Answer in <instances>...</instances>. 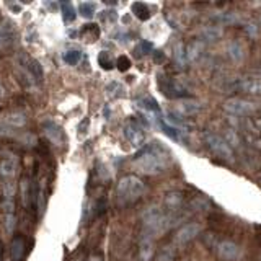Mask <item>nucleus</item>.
I'll list each match as a JSON object with an SVG mask.
<instances>
[{
	"mask_svg": "<svg viewBox=\"0 0 261 261\" xmlns=\"http://www.w3.org/2000/svg\"><path fill=\"white\" fill-rule=\"evenodd\" d=\"M116 67H118V70H121V72L129 70V69H130V61H129V57H126V56L118 57V59H116Z\"/></svg>",
	"mask_w": 261,
	"mask_h": 261,
	"instance_id": "nucleus-39",
	"label": "nucleus"
},
{
	"mask_svg": "<svg viewBox=\"0 0 261 261\" xmlns=\"http://www.w3.org/2000/svg\"><path fill=\"white\" fill-rule=\"evenodd\" d=\"M7 5L10 7L12 10H15V13H20V12H21V5H20V4H16V2H8Z\"/></svg>",
	"mask_w": 261,
	"mask_h": 261,
	"instance_id": "nucleus-43",
	"label": "nucleus"
},
{
	"mask_svg": "<svg viewBox=\"0 0 261 261\" xmlns=\"http://www.w3.org/2000/svg\"><path fill=\"white\" fill-rule=\"evenodd\" d=\"M157 85L159 90L162 92V95H165L167 98H185V96H190V93L186 92V88L179 84L178 80L168 77L167 73L159 72L157 73Z\"/></svg>",
	"mask_w": 261,
	"mask_h": 261,
	"instance_id": "nucleus-3",
	"label": "nucleus"
},
{
	"mask_svg": "<svg viewBox=\"0 0 261 261\" xmlns=\"http://www.w3.org/2000/svg\"><path fill=\"white\" fill-rule=\"evenodd\" d=\"M18 61L21 64V67L24 69V72H28L31 79L33 80H36V82H43L44 79V69H43V65H41L35 57H31L28 54H24L21 53L18 56Z\"/></svg>",
	"mask_w": 261,
	"mask_h": 261,
	"instance_id": "nucleus-6",
	"label": "nucleus"
},
{
	"mask_svg": "<svg viewBox=\"0 0 261 261\" xmlns=\"http://www.w3.org/2000/svg\"><path fill=\"white\" fill-rule=\"evenodd\" d=\"M24 251H27V240L21 235H16L10 242V256L12 261H21L24 256Z\"/></svg>",
	"mask_w": 261,
	"mask_h": 261,
	"instance_id": "nucleus-14",
	"label": "nucleus"
},
{
	"mask_svg": "<svg viewBox=\"0 0 261 261\" xmlns=\"http://www.w3.org/2000/svg\"><path fill=\"white\" fill-rule=\"evenodd\" d=\"M152 59H153L155 64H163L167 61V56H165V53L162 51V49H155V51L152 53Z\"/></svg>",
	"mask_w": 261,
	"mask_h": 261,
	"instance_id": "nucleus-40",
	"label": "nucleus"
},
{
	"mask_svg": "<svg viewBox=\"0 0 261 261\" xmlns=\"http://www.w3.org/2000/svg\"><path fill=\"white\" fill-rule=\"evenodd\" d=\"M227 54L233 62H242L245 59V47L239 41H232L227 44Z\"/></svg>",
	"mask_w": 261,
	"mask_h": 261,
	"instance_id": "nucleus-17",
	"label": "nucleus"
},
{
	"mask_svg": "<svg viewBox=\"0 0 261 261\" xmlns=\"http://www.w3.org/2000/svg\"><path fill=\"white\" fill-rule=\"evenodd\" d=\"M204 142H206V145L209 147V149L216 155H219L220 159L228 160V162L233 160L232 145L228 144L224 137H220L217 134H212V133H206V134H204Z\"/></svg>",
	"mask_w": 261,
	"mask_h": 261,
	"instance_id": "nucleus-4",
	"label": "nucleus"
},
{
	"mask_svg": "<svg viewBox=\"0 0 261 261\" xmlns=\"http://www.w3.org/2000/svg\"><path fill=\"white\" fill-rule=\"evenodd\" d=\"M16 38H18V31L12 23H0V49L10 47L16 41Z\"/></svg>",
	"mask_w": 261,
	"mask_h": 261,
	"instance_id": "nucleus-12",
	"label": "nucleus"
},
{
	"mask_svg": "<svg viewBox=\"0 0 261 261\" xmlns=\"http://www.w3.org/2000/svg\"><path fill=\"white\" fill-rule=\"evenodd\" d=\"M224 110L227 113L233 114V116H247V114H251L256 110V106L247 101V100H240V98H230L224 103Z\"/></svg>",
	"mask_w": 261,
	"mask_h": 261,
	"instance_id": "nucleus-7",
	"label": "nucleus"
},
{
	"mask_svg": "<svg viewBox=\"0 0 261 261\" xmlns=\"http://www.w3.org/2000/svg\"><path fill=\"white\" fill-rule=\"evenodd\" d=\"M82 38H87V41H96L100 38V28L95 23H87L84 28L80 30Z\"/></svg>",
	"mask_w": 261,
	"mask_h": 261,
	"instance_id": "nucleus-26",
	"label": "nucleus"
},
{
	"mask_svg": "<svg viewBox=\"0 0 261 261\" xmlns=\"http://www.w3.org/2000/svg\"><path fill=\"white\" fill-rule=\"evenodd\" d=\"M4 122L10 127H23L27 124V114L24 113H8L4 116Z\"/></svg>",
	"mask_w": 261,
	"mask_h": 261,
	"instance_id": "nucleus-20",
	"label": "nucleus"
},
{
	"mask_svg": "<svg viewBox=\"0 0 261 261\" xmlns=\"http://www.w3.org/2000/svg\"><path fill=\"white\" fill-rule=\"evenodd\" d=\"M160 126H162V130H163V133H165L170 139H173V141H176V142L181 141V139H179V129H178V127L168 124V122H167L165 119H162V121H160Z\"/></svg>",
	"mask_w": 261,
	"mask_h": 261,
	"instance_id": "nucleus-31",
	"label": "nucleus"
},
{
	"mask_svg": "<svg viewBox=\"0 0 261 261\" xmlns=\"http://www.w3.org/2000/svg\"><path fill=\"white\" fill-rule=\"evenodd\" d=\"M124 137L127 139V142H130L134 147H144L145 145V136H144V129L142 124L137 119H130L124 124Z\"/></svg>",
	"mask_w": 261,
	"mask_h": 261,
	"instance_id": "nucleus-5",
	"label": "nucleus"
},
{
	"mask_svg": "<svg viewBox=\"0 0 261 261\" xmlns=\"http://www.w3.org/2000/svg\"><path fill=\"white\" fill-rule=\"evenodd\" d=\"M134 167L145 175H157L170 165V152L160 142H149L144 145L133 160Z\"/></svg>",
	"mask_w": 261,
	"mask_h": 261,
	"instance_id": "nucleus-1",
	"label": "nucleus"
},
{
	"mask_svg": "<svg viewBox=\"0 0 261 261\" xmlns=\"http://www.w3.org/2000/svg\"><path fill=\"white\" fill-rule=\"evenodd\" d=\"M199 233H201V225L199 224H196V222L185 224L175 233V242H176V245H186L188 242H191L193 239H196Z\"/></svg>",
	"mask_w": 261,
	"mask_h": 261,
	"instance_id": "nucleus-9",
	"label": "nucleus"
},
{
	"mask_svg": "<svg viewBox=\"0 0 261 261\" xmlns=\"http://www.w3.org/2000/svg\"><path fill=\"white\" fill-rule=\"evenodd\" d=\"M137 105L141 106V108L147 113V114H157V116L160 118L162 116V110H160V106L159 103L153 100V98L150 96H144V98H139L137 100Z\"/></svg>",
	"mask_w": 261,
	"mask_h": 261,
	"instance_id": "nucleus-16",
	"label": "nucleus"
},
{
	"mask_svg": "<svg viewBox=\"0 0 261 261\" xmlns=\"http://www.w3.org/2000/svg\"><path fill=\"white\" fill-rule=\"evenodd\" d=\"M204 53V43L201 39H194L191 41L190 44L186 47V54H188V59L191 62H198L201 59V56Z\"/></svg>",
	"mask_w": 261,
	"mask_h": 261,
	"instance_id": "nucleus-15",
	"label": "nucleus"
},
{
	"mask_svg": "<svg viewBox=\"0 0 261 261\" xmlns=\"http://www.w3.org/2000/svg\"><path fill=\"white\" fill-rule=\"evenodd\" d=\"M5 261H12V259H5Z\"/></svg>",
	"mask_w": 261,
	"mask_h": 261,
	"instance_id": "nucleus-47",
	"label": "nucleus"
},
{
	"mask_svg": "<svg viewBox=\"0 0 261 261\" xmlns=\"http://www.w3.org/2000/svg\"><path fill=\"white\" fill-rule=\"evenodd\" d=\"M155 51L153 46L150 41H141L136 49H134V57H142V56H147V54H152Z\"/></svg>",
	"mask_w": 261,
	"mask_h": 261,
	"instance_id": "nucleus-32",
	"label": "nucleus"
},
{
	"mask_svg": "<svg viewBox=\"0 0 261 261\" xmlns=\"http://www.w3.org/2000/svg\"><path fill=\"white\" fill-rule=\"evenodd\" d=\"M16 167H18V163H16L15 159H4L0 162V175L7 179L12 178L16 173Z\"/></svg>",
	"mask_w": 261,
	"mask_h": 261,
	"instance_id": "nucleus-22",
	"label": "nucleus"
},
{
	"mask_svg": "<svg viewBox=\"0 0 261 261\" xmlns=\"http://www.w3.org/2000/svg\"><path fill=\"white\" fill-rule=\"evenodd\" d=\"M4 228L8 235H12L16 228V216L15 214H5L4 217Z\"/></svg>",
	"mask_w": 261,
	"mask_h": 261,
	"instance_id": "nucleus-37",
	"label": "nucleus"
},
{
	"mask_svg": "<svg viewBox=\"0 0 261 261\" xmlns=\"http://www.w3.org/2000/svg\"><path fill=\"white\" fill-rule=\"evenodd\" d=\"M88 261H103V258H101V255H98V253H96V255L93 253V255L88 256Z\"/></svg>",
	"mask_w": 261,
	"mask_h": 261,
	"instance_id": "nucleus-44",
	"label": "nucleus"
},
{
	"mask_svg": "<svg viewBox=\"0 0 261 261\" xmlns=\"http://www.w3.org/2000/svg\"><path fill=\"white\" fill-rule=\"evenodd\" d=\"M96 12V4L95 2H80L79 4V13L84 16V18L90 20L95 16Z\"/></svg>",
	"mask_w": 261,
	"mask_h": 261,
	"instance_id": "nucleus-29",
	"label": "nucleus"
},
{
	"mask_svg": "<svg viewBox=\"0 0 261 261\" xmlns=\"http://www.w3.org/2000/svg\"><path fill=\"white\" fill-rule=\"evenodd\" d=\"M259 261H261V259H259Z\"/></svg>",
	"mask_w": 261,
	"mask_h": 261,
	"instance_id": "nucleus-48",
	"label": "nucleus"
},
{
	"mask_svg": "<svg viewBox=\"0 0 261 261\" xmlns=\"http://www.w3.org/2000/svg\"><path fill=\"white\" fill-rule=\"evenodd\" d=\"M88 122H90V121H88V118H85L84 121L80 122V126H79V133H80V134H85V133H87Z\"/></svg>",
	"mask_w": 261,
	"mask_h": 261,
	"instance_id": "nucleus-42",
	"label": "nucleus"
},
{
	"mask_svg": "<svg viewBox=\"0 0 261 261\" xmlns=\"http://www.w3.org/2000/svg\"><path fill=\"white\" fill-rule=\"evenodd\" d=\"M15 133L10 126H7L5 122H0V137H13Z\"/></svg>",
	"mask_w": 261,
	"mask_h": 261,
	"instance_id": "nucleus-41",
	"label": "nucleus"
},
{
	"mask_svg": "<svg viewBox=\"0 0 261 261\" xmlns=\"http://www.w3.org/2000/svg\"><path fill=\"white\" fill-rule=\"evenodd\" d=\"M43 130H44V134H46V137L49 139V141H51L53 144H56V145H64L65 141H67L64 129L59 124L53 122V121H44L43 122Z\"/></svg>",
	"mask_w": 261,
	"mask_h": 261,
	"instance_id": "nucleus-8",
	"label": "nucleus"
},
{
	"mask_svg": "<svg viewBox=\"0 0 261 261\" xmlns=\"http://www.w3.org/2000/svg\"><path fill=\"white\" fill-rule=\"evenodd\" d=\"M144 193H145V185L141 178H137L134 175L122 176L116 186V202L121 207L130 206V204L141 199Z\"/></svg>",
	"mask_w": 261,
	"mask_h": 261,
	"instance_id": "nucleus-2",
	"label": "nucleus"
},
{
	"mask_svg": "<svg viewBox=\"0 0 261 261\" xmlns=\"http://www.w3.org/2000/svg\"><path fill=\"white\" fill-rule=\"evenodd\" d=\"M211 20L219 24H235L240 21V16L235 12H217L216 15L211 16Z\"/></svg>",
	"mask_w": 261,
	"mask_h": 261,
	"instance_id": "nucleus-18",
	"label": "nucleus"
},
{
	"mask_svg": "<svg viewBox=\"0 0 261 261\" xmlns=\"http://www.w3.org/2000/svg\"><path fill=\"white\" fill-rule=\"evenodd\" d=\"M235 88L242 90L250 95H259L261 96V79L259 77H245L235 82Z\"/></svg>",
	"mask_w": 261,
	"mask_h": 261,
	"instance_id": "nucleus-11",
	"label": "nucleus"
},
{
	"mask_svg": "<svg viewBox=\"0 0 261 261\" xmlns=\"http://www.w3.org/2000/svg\"><path fill=\"white\" fill-rule=\"evenodd\" d=\"M0 261H2V242H0Z\"/></svg>",
	"mask_w": 261,
	"mask_h": 261,
	"instance_id": "nucleus-46",
	"label": "nucleus"
},
{
	"mask_svg": "<svg viewBox=\"0 0 261 261\" xmlns=\"http://www.w3.org/2000/svg\"><path fill=\"white\" fill-rule=\"evenodd\" d=\"M139 255L144 261H149L153 256V240L149 239V237L142 235V240H141V248H139Z\"/></svg>",
	"mask_w": 261,
	"mask_h": 261,
	"instance_id": "nucleus-23",
	"label": "nucleus"
},
{
	"mask_svg": "<svg viewBox=\"0 0 261 261\" xmlns=\"http://www.w3.org/2000/svg\"><path fill=\"white\" fill-rule=\"evenodd\" d=\"M20 193H21V202L24 207H31V181L23 176L20 183Z\"/></svg>",
	"mask_w": 261,
	"mask_h": 261,
	"instance_id": "nucleus-25",
	"label": "nucleus"
},
{
	"mask_svg": "<svg viewBox=\"0 0 261 261\" xmlns=\"http://www.w3.org/2000/svg\"><path fill=\"white\" fill-rule=\"evenodd\" d=\"M100 18L105 23H116L118 21V13H116V10H105L100 15Z\"/></svg>",
	"mask_w": 261,
	"mask_h": 261,
	"instance_id": "nucleus-38",
	"label": "nucleus"
},
{
	"mask_svg": "<svg viewBox=\"0 0 261 261\" xmlns=\"http://www.w3.org/2000/svg\"><path fill=\"white\" fill-rule=\"evenodd\" d=\"M183 196L181 193H176V191H171V193H167L165 199H163V206H165L168 214H178V211L183 207Z\"/></svg>",
	"mask_w": 261,
	"mask_h": 261,
	"instance_id": "nucleus-13",
	"label": "nucleus"
},
{
	"mask_svg": "<svg viewBox=\"0 0 261 261\" xmlns=\"http://www.w3.org/2000/svg\"><path fill=\"white\" fill-rule=\"evenodd\" d=\"M130 10H133L134 16H137L141 21H147L150 18V8L144 2H134L133 5H130Z\"/></svg>",
	"mask_w": 261,
	"mask_h": 261,
	"instance_id": "nucleus-24",
	"label": "nucleus"
},
{
	"mask_svg": "<svg viewBox=\"0 0 261 261\" xmlns=\"http://www.w3.org/2000/svg\"><path fill=\"white\" fill-rule=\"evenodd\" d=\"M217 255L220 256V259H224V261H235V259L240 258L242 250L237 243L225 240V242H220L217 245Z\"/></svg>",
	"mask_w": 261,
	"mask_h": 261,
	"instance_id": "nucleus-10",
	"label": "nucleus"
},
{
	"mask_svg": "<svg viewBox=\"0 0 261 261\" xmlns=\"http://www.w3.org/2000/svg\"><path fill=\"white\" fill-rule=\"evenodd\" d=\"M4 95H5V88L2 84H0V98H4Z\"/></svg>",
	"mask_w": 261,
	"mask_h": 261,
	"instance_id": "nucleus-45",
	"label": "nucleus"
},
{
	"mask_svg": "<svg viewBox=\"0 0 261 261\" xmlns=\"http://www.w3.org/2000/svg\"><path fill=\"white\" fill-rule=\"evenodd\" d=\"M222 36V30L214 24H209V27H204L201 30V41H207V43H216Z\"/></svg>",
	"mask_w": 261,
	"mask_h": 261,
	"instance_id": "nucleus-19",
	"label": "nucleus"
},
{
	"mask_svg": "<svg viewBox=\"0 0 261 261\" xmlns=\"http://www.w3.org/2000/svg\"><path fill=\"white\" fill-rule=\"evenodd\" d=\"M173 59L175 62L179 65V67H185L186 65V59H188V54H186V47L183 43H176L173 47Z\"/></svg>",
	"mask_w": 261,
	"mask_h": 261,
	"instance_id": "nucleus-27",
	"label": "nucleus"
},
{
	"mask_svg": "<svg viewBox=\"0 0 261 261\" xmlns=\"http://www.w3.org/2000/svg\"><path fill=\"white\" fill-rule=\"evenodd\" d=\"M15 194H16V188L13 181H5L2 185V201L5 199H15Z\"/></svg>",
	"mask_w": 261,
	"mask_h": 261,
	"instance_id": "nucleus-35",
	"label": "nucleus"
},
{
	"mask_svg": "<svg viewBox=\"0 0 261 261\" xmlns=\"http://www.w3.org/2000/svg\"><path fill=\"white\" fill-rule=\"evenodd\" d=\"M190 207L196 212H207L211 209V204L202 198H196L190 202Z\"/></svg>",
	"mask_w": 261,
	"mask_h": 261,
	"instance_id": "nucleus-36",
	"label": "nucleus"
},
{
	"mask_svg": "<svg viewBox=\"0 0 261 261\" xmlns=\"http://www.w3.org/2000/svg\"><path fill=\"white\" fill-rule=\"evenodd\" d=\"M62 59L65 64H69V65H77L82 59V51L80 49H69V51L64 53Z\"/></svg>",
	"mask_w": 261,
	"mask_h": 261,
	"instance_id": "nucleus-30",
	"label": "nucleus"
},
{
	"mask_svg": "<svg viewBox=\"0 0 261 261\" xmlns=\"http://www.w3.org/2000/svg\"><path fill=\"white\" fill-rule=\"evenodd\" d=\"M98 64H100V67L101 69H105V70H111L113 67H114V62L113 59H111V56L106 53V51H101L100 54H98Z\"/></svg>",
	"mask_w": 261,
	"mask_h": 261,
	"instance_id": "nucleus-33",
	"label": "nucleus"
},
{
	"mask_svg": "<svg viewBox=\"0 0 261 261\" xmlns=\"http://www.w3.org/2000/svg\"><path fill=\"white\" fill-rule=\"evenodd\" d=\"M201 110V105L198 101H185V103H179V111H181L185 116L188 114H194Z\"/></svg>",
	"mask_w": 261,
	"mask_h": 261,
	"instance_id": "nucleus-34",
	"label": "nucleus"
},
{
	"mask_svg": "<svg viewBox=\"0 0 261 261\" xmlns=\"http://www.w3.org/2000/svg\"><path fill=\"white\" fill-rule=\"evenodd\" d=\"M105 93L108 98H121V96L126 95V87L122 85L121 82L113 80L105 87Z\"/></svg>",
	"mask_w": 261,
	"mask_h": 261,
	"instance_id": "nucleus-21",
	"label": "nucleus"
},
{
	"mask_svg": "<svg viewBox=\"0 0 261 261\" xmlns=\"http://www.w3.org/2000/svg\"><path fill=\"white\" fill-rule=\"evenodd\" d=\"M61 10H62V18L65 23H72L77 18V12H75V8H73L72 2H62Z\"/></svg>",
	"mask_w": 261,
	"mask_h": 261,
	"instance_id": "nucleus-28",
	"label": "nucleus"
}]
</instances>
